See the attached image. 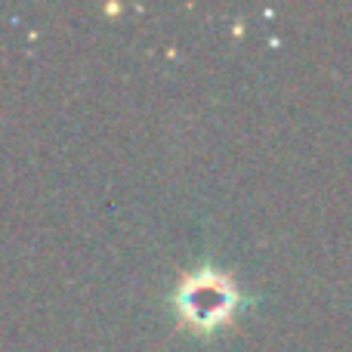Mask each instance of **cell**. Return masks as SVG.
I'll return each mask as SVG.
<instances>
[{
  "instance_id": "obj_1",
  "label": "cell",
  "mask_w": 352,
  "mask_h": 352,
  "mask_svg": "<svg viewBox=\"0 0 352 352\" xmlns=\"http://www.w3.org/2000/svg\"><path fill=\"white\" fill-rule=\"evenodd\" d=\"M176 316L186 328H195L201 334L229 324L241 309V291L226 272L217 269H201L179 281L176 287Z\"/></svg>"
}]
</instances>
